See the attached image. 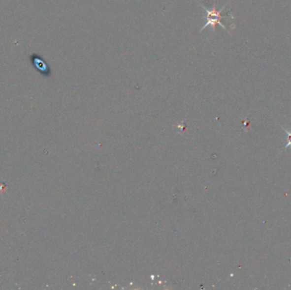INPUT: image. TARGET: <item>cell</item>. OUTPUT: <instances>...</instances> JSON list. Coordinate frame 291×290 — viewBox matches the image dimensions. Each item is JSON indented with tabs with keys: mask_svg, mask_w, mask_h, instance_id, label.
Segmentation results:
<instances>
[{
	"mask_svg": "<svg viewBox=\"0 0 291 290\" xmlns=\"http://www.w3.org/2000/svg\"><path fill=\"white\" fill-rule=\"evenodd\" d=\"M226 5H227V3L225 4L221 10H216V2H214L213 7H212L211 10L207 9L206 7H204V5L201 4V6H202L203 10L205 12V15L204 16V19L205 20V24L201 29L200 32H203L204 29H206L207 27H209V26L211 28V30L215 32L216 25L221 26L225 31H227V29H226L225 26L223 25V23L221 22L222 19H227V18H232L233 19V16L231 14H229L228 16H221V13L223 10H224Z\"/></svg>",
	"mask_w": 291,
	"mask_h": 290,
	"instance_id": "1",
	"label": "cell"
},
{
	"mask_svg": "<svg viewBox=\"0 0 291 290\" xmlns=\"http://www.w3.org/2000/svg\"><path fill=\"white\" fill-rule=\"evenodd\" d=\"M30 63L38 73L44 78H51L52 72L50 65L44 60L43 57L38 53H32L30 55Z\"/></svg>",
	"mask_w": 291,
	"mask_h": 290,
	"instance_id": "2",
	"label": "cell"
}]
</instances>
